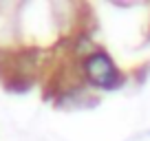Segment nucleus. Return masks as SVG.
I'll return each mask as SVG.
<instances>
[{
	"instance_id": "f257e3e1",
	"label": "nucleus",
	"mask_w": 150,
	"mask_h": 141,
	"mask_svg": "<svg viewBox=\"0 0 150 141\" xmlns=\"http://www.w3.org/2000/svg\"><path fill=\"white\" fill-rule=\"evenodd\" d=\"M84 73L88 82L97 88H115L122 82L119 68L104 51H95L84 60Z\"/></svg>"
}]
</instances>
